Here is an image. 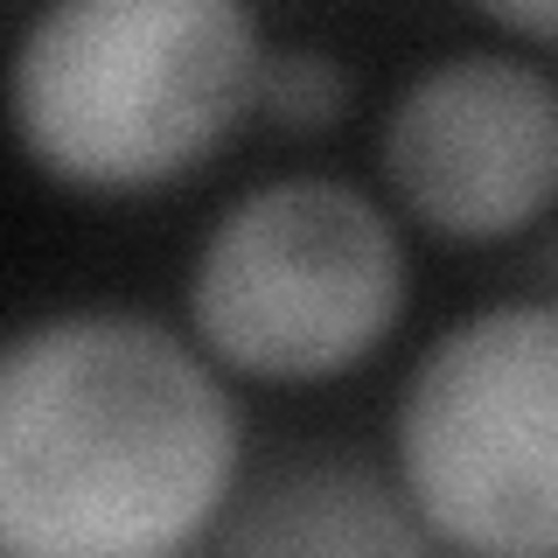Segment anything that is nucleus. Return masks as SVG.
I'll return each mask as SVG.
<instances>
[{
	"mask_svg": "<svg viewBox=\"0 0 558 558\" xmlns=\"http://www.w3.org/2000/svg\"><path fill=\"white\" fill-rule=\"evenodd\" d=\"M377 168L418 231L447 244L523 238L558 203V84L531 57L453 49L391 98Z\"/></svg>",
	"mask_w": 558,
	"mask_h": 558,
	"instance_id": "nucleus-5",
	"label": "nucleus"
},
{
	"mask_svg": "<svg viewBox=\"0 0 558 558\" xmlns=\"http://www.w3.org/2000/svg\"><path fill=\"white\" fill-rule=\"evenodd\" d=\"M405 301V238L391 209L342 174L244 189L189 258V328L252 384L349 377L391 342Z\"/></svg>",
	"mask_w": 558,
	"mask_h": 558,
	"instance_id": "nucleus-3",
	"label": "nucleus"
},
{
	"mask_svg": "<svg viewBox=\"0 0 558 558\" xmlns=\"http://www.w3.org/2000/svg\"><path fill=\"white\" fill-rule=\"evenodd\" d=\"M244 412L223 363L133 307H63L0 356V545L168 558L223 517Z\"/></svg>",
	"mask_w": 558,
	"mask_h": 558,
	"instance_id": "nucleus-1",
	"label": "nucleus"
},
{
	"mask_svg": "<svg viewBox=\"0 0 558 558\" xmlns=\"http://www.w3.org/2000/svg\"><path fill=\"white\" fill-rule=\"evenodd\" d=\"M349 105V70L322 49H272L266 84H258V112L287 133H322L336 126Z\"/></svg>",
	"mask_w": 558,
	"mask_h": 558,
	"instance_id": "nucleus-6",
	"label": "nucleus"
},
{
	"mask_svg": "<svg viewBox=\"0 0 558 558\" xmlns=\"http://www.w3.org/2000/svg\"><path fill=\"white\" fill-rule=\"evenodd\" d=\"M398 488L433 545L558 558V301L461 314L391 418Z\"/></svg>",
	"mask_w": 558,
	"mask_h": 558,
	"instance_id": "nucleus-4",
	"label": "nucleus"
},
{
	"mask_svg": "<svg viewBox=\"0 0 558 558\" xmlns=\"http://www.w3.org/2000/svg\"><path fill=\"white\" fill-rule=\"evenodd\" d=\"M266 57L244 0H49L8 63L14 140L63 189L154 196L258 112Z\"/></svg>",
	"mask_w": 558,
	"mask_h": 558,
	"instance_id": "nucleus-2",
	"label": "nucleus"
},
{
	"mask_svg": "<svg viewBox=\"0 0 558 558\" xmlns=\"http://www.w3.org/2000/svg\"><path fill=\"white\" fill-rule=\"evenodd\" d=\"M475 8L523 43H558V0H475Z\"/></svg>",
	"mask_w": 558,
	"mask_h": 558,
	"instance_id": "nucleus-7",
	"label": "nucleus"
}]
</instances>
